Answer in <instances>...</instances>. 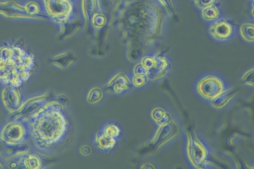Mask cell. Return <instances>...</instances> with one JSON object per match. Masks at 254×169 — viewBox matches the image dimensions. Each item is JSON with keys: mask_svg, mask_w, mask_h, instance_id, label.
Listing matches in <instances>:
<instances>
[{"mask_svg": "<svg viewBox=\"0 0 254 169\" xmlns=\"http://www.w3.org/2000/svg\"><path fill=\"white\" fill-rule=\"evenodd\" d=\"M167 12L154 0H124L110 24L117 28L127 54L141 55V48L159 34Z\"/></svg>", "mask_w": 254, "mask_h": 169, "instance_id": "cell-1", "label": "cell"}, {"mask_svg": "<svg viewBox=\"0 0 254 169\" xmlns=\"http://www.w3.org/2000/svg\"><path fill=\"white\" fill-rule=\"evenodd\" d=\"M31 139L38 150H45L62 143L68 131V118L57 101H49L27 120Z\"/></svg>", "mask_w": 254, "mask_h": 169, "instance_id": "cell-2", "label": "cell"}, {"mask_svg": "<svg viewBox=\"0 0 254 169\" xmlns=\"http://www.w3.org/2000/svg\"><path fill=\"white\" fill-rule=\"evenodd\" d=\"M35 63L33 54L20 43L0 44V85L20 87L29 79Z\"/></svg>", "mask_w": 254, "mask_h": 169, "instance_id": "cell-3", "label": "cell"}, {"mask_svg": "<svg viewBox=\"0 0 254 169\" xmlns=\"http://www.w3.org/2000/svg\"><path fill=\"white\" fill-rule=\"evenodd\" d=\"M48 20L56 24L58 29L64 24L77 20L79 15L77 4L61 0H41Z\"/></svg>", "mask_w": 254, "mask_h": 169, "instance_id": "cell-4", "label": "cell"}, {"mask_svg": "<svg viewBox=\"0 0 254 169\" xmlns=\"http://www.w3.org/2000/svg\"><path fill=\"white\" fill-rule=\"evenodd\" d=\"M29 138L27 121L11 118L0 127V141L5 146H20Z\"/></svg>", "mask_w": 254, "mask_h": 169, "instance_id": "cell-5", "label": "cell"}, {"mask_svg": "<svg viewBox=\"0 0 254 169\" xmlns=\"http://www.w3.org/2000/svg\"><path fill=\"white\" fill-rule=\"evenodd\" d=\"M236 27L234 23L228 18L220 17L208 23L207 33L213 41L224 43L230 40L235 35Z\"/></svg>", "mask_w": 254, "mask_h": 169, "instance_id": "cell-6", "label": "cell"}, {"mask_svg": "<svg viewBox=\"0 0 254 169\" xmlns=\"http://www.w3.org/2000/svg\"><path fill=\"white\" fill-rule=\"evenodd\" d=\"M196 90L200 96L207 100H213L224 92L225 85L223 80L215 75L203 76L198 82Z\"/></svg>", "mask_w": 254, "mask_h": 169, "instance_id": "cell-7", "label": "cell"}, {"mask_svg": "<svg viewBox=\"0 0 254 169\" xmlns=\"http://www.w3.org/2000/svg\"><path fill=\"white\" fill-rule=\"evenodd\" d=\"M0 90V103L8 114H12L20 108L24 97L20 87L1 86Z\"/></svg>", "mask_w": 254, "mask_h": 169, "instance_id": "cell-8", "label": "cell"}, {"mask_svg": "<svg viewBox=\"0 0 254 169\" xmlns=\"http://www.w3.org/2000/svg\"><path fill=\"white\" fill-rule=\"evenodd\" d=\"M47 93H44L24 99L19 110L11 114V118L27 121L32 115L49 102L47 99Z\"/></svg>", "mask_w": 254, "mask_h": 169, "instance_id": "cell-9", "label": "cell"}, {"mask_svg": "<svg viewBox=\"0 0 254 169\" xmlns=\"http://www.w3.org/2000/svg\"><path fill=\"white\" fill-rule=\"evenodd\" d=\"M187 152L191 164L197 168L202 166L207 159L206 149L191 133L189 135Z\"/></svg>", "mask_w": 254, "mask_h": 169, "instance_id": "cell-10", "label": "cell"}, {"mask_svg": "<svg viewBox=\"0 0 254 169\" xmlns=\"http://www.w3.org/2000/svg\"><path fill=\"white\" fill-rule=\"evenodd\" d=\"M170 64L167 58L159 53L154 54L153 66L147 71L149 79L155 80L163 77L169 71Z\"/></svg>", "mask_w": 254, "mask_h": 169, "instance_id": "cell-11", "label": "cell"}, {"mask_svg": "<svg viewBox=\"0 0 254 169\" xmlns=\"http://www.w3.org/2000/svg\"><path fill=\"white\" fill-rule=\"evenodd\" d=\"M130 83L129 79L126 74L119 72L108 81L106 88L110 92L120 94L127 91Z\"/></svg>", "mask_w": 254, "mask_h": 169, "instance_id": "cell-12", "label": "cell"}, {"mask_svg": "<svg viewBox=\"0 0 254 169\" xmlns=\"http://www.w3.org/2000/svg\"><path fill=\"white\" fill-rule=\"evenodd\" d=\"M18 166L26 169H39L42 167V161L37 154L28 152L18 154L15 159Z\"/></svg>", "mask_w": 254, "mask_h": 169, "instance_id": "cell-13", "label": "cell"}, {"mask_svg": "<svg viewBox=\"0 0 254 169\" xmlns=\"http://www.w3.org/2000/svg\"><path fill=\"white\" fill-rule=\"evenodd\" d=\"M177 132V127L175 123L170 121L160 125L153 138V141L161 145L173 138Z\"/></svg>", "mask_w": 254, "mask_h": 169, "instance_id": "cell-14", "label": "cell"}, {"mask_svg": "<svg viewBox=\"0 0 254 169\" xmlns=\"http://www.w3.org/2000/svg\"><path fill=\"white\" fill-rule=\"evenodd\" d=\"M76 59V56L73 52L66 51L53 56L51 62L55 67L63 69L68 67Z\"/></svg>", "mask_w": 254, "mask_h": 169, "instance_id": "cell-15", "label": "cell"}, {"mask_svg": "<svg viewBox=\"0 0 254 169\" xmlns=\"http://www.w3.org/2000/svg\"><path fill=\"white\" fill-rule=\"evenodd\" d=\"M200 17L205 22L209 23L222 17L218 3L209 5L200 10Z\"/></svg>", "mask_w": 254, "mask_h": 169, "instance_id": "cell-16", "label": "cell"}, {"mask_svg": "<svg viewBox=\"0 0 254 169\" xmlns=\"http://www.w3.org/2000/svg\"><path fill=\"white\" fill-rule=\"evenodd\" d=\"M117 139L109 137L101 131L95 136L94 142L96 146L101 151L109 152L116 144Z\"/></svg>", "mask_w": 254, "mask_h": 169, "instance_id": "cell-17", "label": "cell"}, {"mask_svg": "<svg viewBox=\"0 0 254 169\" xmlns=\"http://www.w3.org/2000/svg\"><path fill=\"white\" fill-rule=\"evenodd\" d=\"M238 33L241 40L248 44L254 42V25L252 22H245L239 27Z\"/></svg>", "mask_w": 254, "mask_h": 169, "instance_id": "cell-18", "label": "cell"}, {"mask_svg": "<svg viewBox=\"0 0 254 169\" xmlns=\"http://www.w3.org/2000/svg\"><path fill=\"white\" fill-rule=\"evenodd\" d=\"M236 93L235 90H226L214 99L212 100V105L216 108H221L225 106L232 98Z\"/></svg>", "mask_w": 254, "mask_h": 169, "instance_id": "cell-19", "label": "cell"}, {"mask_svg": "<svg viewBox=\"0 0 254 169\" xmlns=\"http://www.w3.org/2000/svg\"><path fill=\"white\" fill-rule=\"evenodd\" d=\"M104 134L117 139L121 135V130L120 127L113 123L105 124L100 131Z\"/></svg>", "mask_w": 254, "mask_h": 169, "instance_id": "cell-20", "label": "cell"}, {"mask_svg": "<svg viewBox=\"0 0 254 169\" xmlns=\"http://www.w3.org/2000/svg\"><path fill=\"white\" fill-rule=\"evenodd\" d=\"M153 119L160 125L164 124L171 121L169 115L167 114L162 109L157 108L154 109L151 113Z\"/></svg>", "mask_w": 254, "mask_h": 169, "instance_id": "cell-21", "label": "cell"}, {"mask_svg": "<svg viewBox=\"0 0 254 169\" xmlns=\"http://www.w3.org/2000/svg\"><path fill=\"white\" fill-rule=\"evenodd\" d=\"M102 92L98 87L91 89L87 95V100L88 103L95 104L98 102L102 97Z\"/></svg>", "mask_w": 254, "mask_h": 169, "instance_id": "cell-22", "label": "cell"}, {"mask_svg": "<svg viewBox=\"0 0 254 169\" xmlns=\"http://www.w3.org/2000/svg\"><path fill=\"white\" fill-rule=\"evenodd\" d=\"M194 7L198 10L213 4L218 3L219 0H191Z\"/></svg>", "mask_w": 254, "mask_h": 169, "instance_id": "cell-23", "label": "cell"}, {"mask_svg": "<svg viewBox=\"0 0 254 169\" xmlns=\"http://www.w3.org/2000/svg\"><path fill=\"white\" fill-rule=\"evenodd\" d=\"M242 82L246 85L254 86V68L246 71L242 76Z\"/></svg>", "mask_w": 254, "mask_h": 169, "instance_id": "cell-24", "label": "cell"}, {"mask_svg": "<svg viewBox=\"0 0 254 169\" xmlns=\"http://www.w3.org/2000/svg\"><path fill=\"white\" fill-rule=\"evenodd\" d=\"M160 6L163 7L168 14H174V0H154Z\"/></svg>", "mask_w": 254, "mask_h": 169, "instance_id": "cell-25", "label": "cell"}, {"mask_svg": "<svg viewBox=\"0 0 254 169\" xmlns=\"http://www.w3.org/2000/svg\"><path fill=\"white\" fill-rule=\"evenodd\" d=\"M149 80L145 75H133L131 83L136 87H140L145 85Z\"/></svg>", "mask_w": 254, "mask_h": 169, "instance_id": "cell-26", "label": "cell"}, {"mask_svg": "<svg viewBox=\"0 0 254 169\" xmlns=\"http://www.w3.org/2000/svg\"><path fill=\"white\" fill-rule=\"evenodd\" d=\"M133 75H145L147 74V70L139 62L136 64L133 70Z\"/></svg>", "mask_w": 254, "mask_h": 169, "instance_id": "cell-27", "label": "cell"}, {"mask_svg": "<svg viewBox=\"0 0 254 169\" xmlns=\"http://www.w3.org/2000/svg\"><path fill=\"white\" fill-rule=\"evenodd\" d=\"M91 149L88 146H83L80 148V151L82 155L87 156L90 154Z\"/></svg>", "mask_w": 254, "mask_h": 169, "instance_id": "cell-28", "label": "cell"}, {"mask_svg": "<svg viewBox=\"0 0 254 169\" xmlns=\"http://www.w3.org/2000/svg\"><path fill=\"white\" fill-rule=\"evenodd\" d=\"M5 167V162L0 159V169H3Z\"/></svg>", "mask_w": 254, "mask_h": 169, "instance_id": "cell-29", "label": "cell"}, {"mask_svg": "<svg viewBox=\"0 0 254 169\" xmlns=\"http://www.w3.org/2000/svg\"><path fill=\"white\" fill-rule=\"evenodd\" d=\"M61 0L71 1V2H73L74 3H76L77 4V0Z\"/></svg>", "mask_w": 254, "mask_h": 169, "instance_id": "cell-30", "label": "cell"}]
</instances>
